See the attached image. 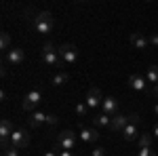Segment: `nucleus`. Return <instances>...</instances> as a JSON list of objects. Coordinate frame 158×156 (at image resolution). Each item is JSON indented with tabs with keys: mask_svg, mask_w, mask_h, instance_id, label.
Wrapping results in <instances>:
<instances>
[{
	"mask_svg": "<svg viewBox=\"0 0 158 156\" xmlns=\"http://www.w3.org/2000/svg\"><path fill=\"white\" fill-rule=\"evenodd\" d=\"M152 135H154V137H158V122L154 124V129H152Z\"/></svg>",
	"mask_w": 158,
	"mask_h": 156,
	"instance_id": "7c9ffc66",
	"label": "nucleus"
},
{
	"mask_svg": "<svg viewBox=\"0 0 158 156\" xmlns=\"http://www.w3.org/2000/svg\"><path fill=\"white\" fill-rule=\"evenodd\" d=\"M129 124V116L127 114H116V116H112V122H110V129L108 131H120L122 133V129Z\"/></svg>",
	"mask_w": 158,
	"mask_h": 156,
	"instance_id": "ddd939ff",
	"label": "nucleus"
},
{
	"mask_svg": "<svg viewBox=\"0 0 158 156\" xmlns=\"http://www.w3.org/2000/svg\"><path fill=\"white\" fill-rule=\"evenodd\" d=\"M49 124H57V116L55 114H49Z\"/></svg>",
	"mask_w": 158,
	"mask_h": 156,
	"instance_id": "c85d7f7f",
	"label": "nucleus"
},
{
	"mask_svg": "<svg viewBox=\"0 0 158 156\" xmlns=\"http://www.w3.org/2000/svg\"><path fill=\"white\" fill-rule=\"evenodd\" d=\"M154 116H156V118H158V103H156V106H154Z\"/></svg>",
	"mask_w": 158,
	"mask_h": 156,
	"instance_id": "2f4dec72",
	"label": "nucleus"
},
{
	"mask_svg": "<svg viewBox=\"0 0 158 156\" xmlns=\"http://www.w3.org/2000/svg\"><path fill=\"white\" fill-rule=\"evenodd\" d=\"M137 156H156L150 148H139V152H137Z\"/></svg>",
	"mask_w": 158,
	"mask_h": 156,
	"instance_id": "b1692460",
	"label": "nucleus"
},
{
	"mask_svg": "<svg viewBox=\"0 0 158 156\" xmlns=\"http://www.w3.org/2000/svg\"><path fill=\"white\" fill-rule=\"evenodd\" d=\"M152 139H154V135H150V133H141L139 139H137V145H139V148H150V145H152Z\"/></svg>",
	"mask_w": 158,
	"mask_h": 156,
	"instance_id": "aec40b11",
	"label": "nucleus"
},
{
	"mask_svg": "<svg viewBox=\"0 0 158 156\" xmlns=\"http://www.w3.org/2000/svg\"><path fill=\"white\" fill-rule=\"evenodd\" d=\"M0 48H2L4 53L13 48V47H11V36H9L6 32H2V36H0Z\"/></svg>",
	"mask_w": 158,
	"mask_h": 156,
	"instance_id": "4be33fe9",
	"label": "nucleus"
},
{
	"mask_svg": "<svg viewBox=\"0 0 158 156\" xmlns=\"http://www.w3.org/2000/svg\"><path fill=\"white\" fill-rule=\"evenodd\" d=\"M4 61H6L9 65H13V68L21 65V63L25 61V53H23V48L13 47L11 51H6V53H4Z\"/></svg>",
	"mask_w": 158,
	"mask_h": 156,
	"instance_id": "6e6552de",
	"label": "nucleus"
},
{
	"mask_svg": "<svg viewBox=\"0 0 158 156\" xmlns=\"http://www.w3.org/2000/svg\"><path fill=\"white\" fill-rule=\"evenodd\" d=\"M91 120H93V127H95V129H110L112 116L103 114V112H99V114H95V116H93Z\"/></svg>",
	"mask_w": 158,
	"mask_h": 156,
	"instance_id": "dca6fc26",
	"label": "nucleus"
},
{
	"mask_svg": "<svg viewBox=\"0 0 158 156\" xmlns=\"http://www.w3.org/2000/svg\"><path fill=\"white\" fill-rule=\"evenodd\" d=\"M85 103L91 110L101 108V103H103V95H101V91H99L97 86H91V89H89V93H86V97H85Z\"/></svg>",
	"mask_w": 158,
	"mask_h": 156,
	"instance_id": "1a4fd4ad",
	"label": "nucleus"
},
{
	"mask_svg": "<svg viewBox=\"0 0 158 156\" xmlns=\"http://www.w3.org/2000/svg\"><path fill=\"white\" fill-rule=\"evenodd\" d=\"M129 40H131V44H133L137 51H146V48H148V42H150V40H148L146 36H141V34H131V38H129Z\"/></svg>",
	"mask_w": 158,
	"mask_h": 156,
	"instance_id": "f3484780",
	"label": "nucleus"
},
{
	"mask_svg": "<svg viewBox=\"0 0 158 156\" xmlns=\"http://www.w3.org/2000/svg\"><path fill=\"white\" fill-rule=\"evenodd\" d=\"M42 103V91H38V89H32L30 93H25L23 97V103H21V108L25 110V112H36V108Z\"/></svg>",
	"mask_w": 158,
	"mask_h": 156,
	"instance_id": "423d86ee",
	"label": "nucleus"
},
{
	"mask_svg": "<svg viewBox=\"0 0 158 156\" xmlns=\"http://www.w3.org/2000/svg\"><path fill=\"white\" fill-rule=\"evenodd\" d=\"M68 80H70V74L57 72V74H53V78H51V84H53V86H63V84H68Z\"/></svg>",
	"mask_w": 158,
	"mask_h": 156,
	"instance_id": "a211bd4d",
	"label": "nucleus"
},
{
	"mask_svg": "<svg viewBox=\"0 0 158 156\" xmlns=\"http://www.w3.org/2000/svg\"><path fill=\"white\" fill-rule=\"evenodd\" d=\"M42 124H49V114H44V112H32L30 114V127L32 129H38V127H42Z\"/></svg>",
	"mask_w": 158,
	"mask_h": 156,
	"instance_id": "2eb2a0df",
	"label": "nucleus"
},
{
	"mask_svg": "<svg viewBox=\"0 0 158 156\" xmlns=\"http://www.w3.org/2000/svg\"><path fill=\"white\" fill-rule=\"evenodd\" d=\"M101 112H103V114H108V116H116V114H118V101H116L114 97H103Z\"/></svg>",
	"mask_w": 158,
	"mask_h": 156,
	"instance_id": "4468645a",
	"label": "nucleus"
},
{
	"mask_svg": "<svg viewBox=\"0 0 158 156\" xmlns=\"http://www.w3.org/2000/svg\"><path fill=\"white\" fill-rule=\"evenodd\" d=\"M89 112H91V108L86 106L85 101H78V103H76V114H78L80 118H86V116H89Z\"/></svg>",
	"mask_w": 158,
	"mask_h": 156,
	"instance_id": "412c9836",
	"label": "nucleus"
},
{
	"mask_svg": "<svg viewBox=\"0 0 158 156\" xmlns=\"http://www.w3.org/2000/svg\"><path fill=\"white\" fill-rule=\"evenodd\" d=\"M2 156H21V150L15 145H6V148H2Z\"/></svg>",
	"mask_w": 158,
	"mask_h": 156,
	"instance_id": "5701e85b",
	"label": "nucleus"
},
{
	"mask_svg": "<svg viewBox=\"0 0 158 156\" xmlns=\"http://www.w3.org/2000/svg\"><path fill=\"white\" fill-rule=\"evenodd\" d=\"M53 25H55V21H53V15H51L49 11H40L36 13V17H34V30H36L38 34H51L53 32Z\"/></svg>",
	"mask_w": 158,
	"mask_h": 156,
	"instance_id": "f03ea898",
	"label": "nucleus"
},
{
	"mask_svg": "<svg viewBox=\"0 0 158 156\" xmlns=\"http://www.w3.org/2000/svg\"><path fill=\"white\" fill-rule=\"evenodd\" d=\"M57 51H59V57L63 63H68V65H76L78 63V48L74 47V44H70V42H65V44H61V47H57Z\"/></svg>",
	"mask_w": 158,
	"mask_h": 156,
	"instance_id": "39448f33",
	"label": "nucleus"
},
{
	"mask_svg": "<svg viewBox=\"0 0 158 156\" xmlns=\"http://www.w3.org/2000/svg\"><path fill=\"white\" fill-rule=\"evenodd\" d=\"M9 144L15 145V148H19V150H23V148H27L30 145V131L27 129H15L11 135V139H9Z\"/></svg>",
	"mask_w": 158,
	"mask_h": 156,
	"instance_id": "0eeeda50",
	"label": "nucleus"
},
{
	"mask_svg": "<svg viewBox=\"0 0 158 156\" xmlns=\"http://www.w3.org/2000/svg\"><path fill=\"white\" fill-rule=\"evenodd\" d=\"M42 156H59V150H57V148H53V150H49V152H44Z\"/></svg>",
	"mask_w": 158,
	"mask_h": 156,
	"instance_id": "bb28decb",
	"label": "nucleus"
},
{
	"mask_svg": "<svg viewBox=\"0 0 158 156\" xmlns=\"http://www.w3.org/2000/svg\"><path fill=\"white\" fill-rule=\"evenodd\" d=\"M103 154H106V150H103V148H95V150L91 152V156H103Z\"/></svg>",
	"mask_w": 158,
	"mask_h": 156,
	"instance_id": "393cba45",
	"label": "nucleus"
},
{
	"mask_svg": "<svg viewBox=\"0 0 158 156\" xmlns=\"http://www.w3.org/2000/svg\"><path fill=\"white\" fill-rule=\"evenodd\" d=\"M76 141H78V135L74 131H70V129H65V131H61L59 135H57L55 148H57V150H70V152H74Z\"/></svg>",
	"mask_w": 158,
	"mask_h": 156,
	"instance_id": "7ed1b4c3",
	"label": "nucleus"
},
{
	"mask_svg": "<svg viewBox=\"0 0 158 156\" xmlns=\"http://www.w3.org/2000/svg\"><path fill=\"white\" fill-rule=\"evenodd\" d=\"M129 84H131V89L133 91H139V93H146L148 91V80H146V76H141V74H131L129 76Z\"/></svg>",
	"mask_w": 158,
	"mask_h": 156,
	"instance_id": "9d476101",
	"label": "nucleus"
},
{
	"mask_svg": "<svg viewBox=\"0 0 158 156\" xmlns=\"http://www.w3.org/2000/svg\"><path fill=\"white\" fill-rule=\"evenodd\" d=\"M80 139L86 141V144H97L99 129H95V127H80Z\"/></svg>",
	"mask_w": 158,
	"mask_h": 156,
	"instance_id": "f8f14e48",
	"label": "nucleus"
},
{
	"mask_svg": "<svg viewBox=\"0 0 158 156\" xmlns=\"http://www.w3.org/2000/svg\"><path fill=\"white\" fill-rule=\"evenodd\" d=\"M150 40V44H154V47H158V34H152V36L148 38Z\"/></svg>",
	"mask_w": 158,
	"mask_h": 156,
	"instance_id": "a878e982",
	"label": "nucleus"
},
{
	"mask_svg": "<svg viewBox=\"0 0 158 156\" xmlns=\"http://www.w3.org/2000/svg\"><path fill=\"white\" fill-rule=\"evenodd\" d=\"M59 156H76V154L70 152V150H59Z\"/></svg>",
	"mask_w": 158,
	"mask_h": 156,
	"instance_id": "cd10ccee",
	"label": "nucleus"
},
{
	"mask_svg": "<svg viewBox=\"0 0 158 156\" xmlns=\"http://www.w3.org/2000/svg\"><path fill=\"white\" fill-rule=\"evenodd\" d=\"M146 80H148V84H152V86L158 84V65H150V68H148Z\"/></svg>",
	"mask_w": 158,
	"mask_h": 156,
	"instance_id": "6ab92c4d",
	"label": "nucleus"
},
{
	"mask_svg": "<svg viewBox=\"0 0 158 156\" xmlns=\"http://www.w3.org/2000/svg\"><path fill=\"white\" fill-rule=\"evenodd\" d=\"M152 95L158 99V84H156V86H152Z\"/></svg>",
	"mask_w": 158,
	"mask_h": 156,
	"instance_id": "c756f323",
	"label": "nucleus"
},
{
	"mask_svg": "<svg viewBox=\"0 0 158 156\" xmlns=\"http://www.w3.org/2000/svg\"><path fill=\"white\" fill-rule=\"evenodd\" d=\"M139 116L137 114H131L129 116V124L122 129V139L124 141H137L139 139Z\"/></svg>",
	"mask_w": 158,
	"mask_h": 156,
	"instance_id": "20e7f679",
	"label": "nucleus"
},
{
	"mask_svg": "<svg viewBox=\"0 0 158 156\" xmlns=\"http://www.w3.org/2000/svg\"><path fill=\"white\" fill-rule=\"evenodd\" d=\"M13 124L9 118H2V122H0V141H2V148H6L9 145V139H11L13 135Z\"/></svg>",
	"mask_w": 158,
	"mask_h": 156,
	"instance_id": "9b49d317",
	"label": "nucleus"
},
{
	"mask_svg": "<svg viewBox=\"0 0 158 156\" xmlns=\"http://www.w3.org/2000/svg\"><path fill=\"white\" fill-rule=\"evenodd\" d=\"M40 59L44 61L49 68H59L61 63H63L59 57V51H57V47L53 42H44V47L40 51Z\"/></svg>",
	"mask_w": 158,
	"mask_h": 156,
	"instance_id": "f257e3e1",
	"label": "nucleus"
}]
</instances>
